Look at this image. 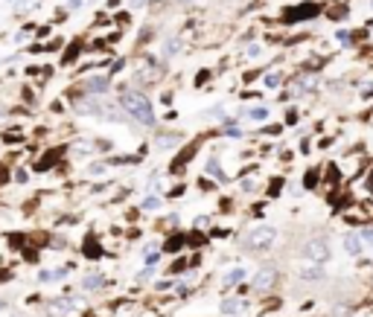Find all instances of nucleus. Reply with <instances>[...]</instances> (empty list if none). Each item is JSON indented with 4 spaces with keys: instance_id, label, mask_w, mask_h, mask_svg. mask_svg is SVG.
Segmentation results:
<instances>
[{
    "instance_id": "1",
    "label": "nucleus",
    "mask_w": 373,
    "mask_h": 317,
    "mask_svg": "<svg viewBox=\"0 0 373 317\" xmlns=\"http://www.w3.org/2000/svg\"><path fill=\"white\" fill-rule=\"evenodd\" d=\"M120 105H122L126 114H128L132 119H137L140 125H154V111H152V102H149L146 93L126 87V90L120 93Z\"/></svg>"
},
{
    "instance_id": "9",
    "label": "nucleus",
    "mask_w": 373,
    "mask_h": 317,
    "mask_svg": "<svg viewBox=\"0 0 373 317\" xmlns=\"http://www.w3.org/2000/svg\"><path fill=\"white\" fill-rule=\"evenodd\" d=\"M344 251L350 253V256H358L362 253V236H356V233L344 236Z\"/></svg>"
},
{
    "instance_id": "31",
    "label": "nucleus",
    "mask_w": 373,
    "mask_h": 317,
    "mask_svg": "<svg viewBox=\"0 0 373 317\" xmlns=\"http://www.w3.org/2000/svg\"><path fill=\"white\" fill-rule=\"evenodd\" d=\"M373 93V84H364V90H362V96H370Z\"/></svg>"
},
{
    "instance_id": "15",
    "label": "nucleus",
    "mask_w": 373,
    "mask_h": 317,
    "mask_svg": "<svg viewBox=\"0 0 373 317\" xmlns=\"http://www.w3.org/2000/svg\"><path fill=\"white\" fill-rule=\"evenodd\" d=\"M304 186L306 189H315V186H318V169H309V172H306Z\"/></svg>"
},
{
    "instance_id": "12",
    "label": "nucleus",
    "mask_w": 373,
    "mask_h": 317,
    "mask_svg": "<svg viewBox=\"0 0 373 317\" xmlns=\"http://www.w3.org/2000/svg\"><path fill=\"white\" fill-rule=\"evenodd\" d=\"M50 312H52V315H68V312H73V303H70V300L52 303V306H50Z\"/></svg>"
},
{
    "instance_id": "14",
    "label": "nucleus",
    "mask_w": 373,
    "mask_h": 317,
    "mask_svg": "<svg viewBox=\"0 0 373 317\" xmlns=\"http://www.w3.org/2000/svg\"><path fill=\"white\" fill-rule=\"evenodd\" d=\"M85 256H90V259H96V256H102V248L94 242V239H88L85 242Z\"/></svg>"
},
{
    "instance_id": "10",
    "label": "nucleus",
    "mask_w": 373,
    "mask_h": 317,
    "mask_svg": "<svg viewBox=\"0 0 373 317\" xmlns=\"http://www.w3.org/2000/svg\"><path fill=\"white\" fill-rule=\"evenodd\" d=\"M184 245H186V233H175L170 242L164 245V253H175V251H181Z\"/></svg>"
},
{
    "instance_id": "22",
    "label": "nucleus",
    "mask_w": 373,
    "mask_h": 317,
    "mask_svg": "<svg viewBox=\"0 0 373 317\" xmlns=\"http://www.w3.org/2000/svg\"><path fill=\"white\" fill-rule=\"evenodd\" d=\"M224 134H228V137H242V131H239V125H234V122H228V128H224Z\"/></svg>"
},
{
    "instance_id": "6",
    "label": "nucleus",
    "mask_w": 373,
    "mask_h": 317,
    "mask_svg": "<svg viewBox=\"0 0 373 317\" xmlns=\"http://www.w3.org/2000/svg\"><path fill=\"white\" fill-rule=\"evenodd\" d=\"M318 87V73H300L294 82H292V90L294 93H309V90H315Z\"/></svg>"
},
{
    "instance_id": "2",
    "label": "nucleus",
    "mask_w": 373,
    "mask_h": 317,
    "mask_svg": "<svg viewBox=\"0 0 373 317\" xmlns=\"http://www.w3.org/2000/svg\"><path fill=\"white\" fill-rule=\"evenodd\" d=\"M274 242H277V230H274L272 224H256L242 239V245L248 251H266V248H272Z\"/></svg>"
},
{
    "instance_id": "11",
    "label": "nucleus",
    "mask_w": 373,
    "mask_h": 317,
    "mask_svg": "<svg viewBox=\"0 0 373 317\" xmlns=\"http://www.w3.org/2000/svg\"><path fill=\"white\" fill-rule=\"evenodd\" d=\"M207 175H213V178H216V181H224V172H222V166H219V160H213V157H210V160H207Z\"/></svg>"
},
{
    "instance_id": "29",
    "label": "nucleus",
    "mask_w": 373,
    "mask_h": 317,
    "mask_svg": "<svg viewBox=\"0 0 373 317\" xmlns=\"http://www.w3.org/2000/svg\"><path fill=\"white\" fill-rule=\"evenodd\" d=\"M186 268V259H178V262H175V265H172V271H175V274H178V271H184Z\"/></svg>"
},
{
    "instance_id": "20",
    "label": "nucleus",
    "mask_w": 373,
    "mask_h": 317,
    "mask_svg": "<svg viewBox=\"0 0 373 317\" xmlns=\"http://www.w3.org/2000/svg\"><path fill=\"white\" fill-rule=\"evenodd\" d=\"M56 157H58V151H50V154H44V160H41V163H38L35 169H50L52 163H56Z\"/></svg>"
},
{
    "instance_id": "16",
    "label": "nucleus",
    "mask_w": 373,
    "mask_h": 317,
    "mask_svg": "<svg viewBox=\"0 0 373 317\" xmlns=\"http://www.w3.org/2000/svg\"><path fill=\"white\" fill-rule=\"evenodd\" d=\"M178 140H181V137H178V134H164V137H160V140H158V146H160V149H170V146H175V143H178Z\"/></svg>"
},
{
    "instance_id": "8",
    "label": "nucleus",
    "mask_w": 373,
    "mask_h": 317,
    "mask_svg": "<svg viewBox=\"0 0 373 317\" xmlns=\"http://www.w3.org/2000/svg\"><path fill=\"white\" fill-rule=\"evenodd\" d=\"M85 90L88 93H105V90H108V76H94V79H88Z\"/></svg>"
},
{
    "instance_id": "27",
    "label": "nucleus",
    "mask_w": 373,
    "mask_h": 317,
    "mask_svg": "<svg viewBox=\"0 0 373 317\" xmlns=\"http://www.w3.org/2000/svg\"><path fill=\"white\" fill-rule=\"evenodd\" d=\"M158 207V198H146L143 201V210H154Z\"/></svg>"
},
{
    "instance_id": "3",
    "label": "nucleus",
    "mask_w": 373,
    "mask_h": 317,
    "mask_svg": "<svg viewBox=\"0 0 373 317\" xmlns=\"http://www.w3.org/2000/svg\"><path fill=\"white\" fill-rule=\"evenodd\" d=\"M306 262H312V265H324L326 259H330V245H326V239H309L304 242V248H300Z\"/></svg>"
},
{
    "instance_id": "28",
    "label": "nucleus",
    "mask_w": 373,
    "mask_h": 317,
    "mask_svg": "<svg viewBox=\"0 0 373 317\" xmlns=\"http://www.w3.org/2000/svg\"><path fill=\"white\" fill-rule=\"evenodd\" d=\"M280 189H283V181H272V189H268V192H272V195H277Z\"/></svg>"
},
{
    "instance_id": "17",
    "label": "nucleus",
    "mask_w": 373,
    "mask_h": 317,
    "mask_svg": "<svg viewBox=\"0 0 373 317\" xmlns=\"http://www.w3.org/2000/svg\"><path fill=\"white\" fill-rule=\"evenodd\" d=\"M105 285V280H102V274H90L85 280V288H102Z\"/></svg>"
},
{
    "instance_id": "30",
    "label": "nucleus",
    "mask_w": 373,
    "mask_h": 317,
    "mask_svg": "<svg viewBox=\"0 0 373 317\" xmlns=\"http://www.w3.org/2000/svg\"><path fill=\"white\" fill-rule=\"evenodd\" d=\"M338 41H344V44H347V41H353V38H350V32H344V29H341V32H338Z\"/></svg>"
},
{
    "instance_id": "23",
    "label": "nucleus",
    "mask_w": 373,
    "mask_h": 317,
    "mask_svg": "<svg viewBox=\"0 0 373 317\" xmlns=\"http://www.w3.org/2000/svg\"><path fill=\"white\" fill-rule=\"evenodd\" d=\"M158 256H160V253L154 251V248H149V251H146V265H154V262H158Z\"/></svg>"
},
{
    "instance_id": "26",
    "label": "nucleus",
    "mask_w": 373,
    "mask_h": 317,
    "mask_svg": "<svg viewBox=\"0 0 373 317\" xmlns=\"http://www.w3.org/2000/svg\"><path fill=\"white\" fill-rule=\"evenodd\" d=\"M362 239H364L368 245H373V227H368V230H362Z\"/></svg>"
},
{
    "instance_id": "5",
    "label": "nucleus",
    "mask_w": 373,
    "mask_h": 317,
    "mask_svg": "<svg viewBox=\"0 0 373 317\" xmlns=\"http://www.w3.org/2000/svg\"><path fill=\"white\" fill-rule=\"evenodd\" d=\"M277 268H260L256 271V277H254V291H260V294H266V291H272L274 285H277Z\"/></svg>"
},
{
    "instance_id": "13",
    "label": "nucleus",
    "mask_w": 373,
    "mask_h": 317,
    "mask_svg": "<svg viewBox=\"0 0 373 317\" xmlns=\"http://www.w3.org/2000/svg\"><path fill=\"white\" fill-rule=\"evenodd\" d=\"M266 117H268V111H266L262 105H256V108L248 111V119H254V122H266Z\"/></svg>"
},
{
    "instance_id": "21",
    "label": "nucleus",
    "mask_w": 373,
    "mask_h": 317,
    "mask_svg": "<svg viewBox=\"0 0 373 317\" xmlns=\"http://www.w3.org/2000/svg\"><path fill=\"white\" fill-rule=\"evenodd\" d=\"M239 306H242L239 300H224V303H222V312H224V315H230V312H236Z\"/></svg>"
},
{
    "instance_id": "4",
    "label": "nucleus",
    "mask_w": 373,
    "mask_h": 317,
    "mask_svg": "<svg viewBox=\"0 0 373 317\" xmlns=\"http://www.w3.org/2000/svg\"><path fill=\"white\" fill-rule=\"evenodd\" d=\"M318 12H321V6H315V3H300V6L286 9L283 17H286L288 23H294V20H312V17H318Z\"/></svg>"
},
{
    "instance_id": "24",
    "label": "nucleus",
    "mask_w": 373,
    "mask_h": 317,
    "mask_svg": "<svg viewBox=\"0 0 373 317\" xmlns=\"http://www.w3.org/2000/svg\"><path fill=\"white\" fill-rule=\"evenodd\" d=\"M76 55H79V44H76V47H70V50L64 52V61H73Z\"/></svg>"
},
{
    "instance_id": "25",
    "label": "nucleus",
    "mask_w": 373,
    "mask_h": 317,
    "mask_svg": "<svg viewBox=\"0 0 373 317\" xmlns=\"http://www.w3.org/2000/svg\"><path fill=\"white\" fill-rule=\"evenodd\" d=\"M266 84H268V87H277V84H280V76H277V73L266 76Z\"/></svg>"
},
{
    "instance_id": "19",
    "label": "nucleus",
    "mask_w": 373,
    "mask_h": 317,
    "mask_svg": "<svg viewBox=\"0 0 373 317\" xmlns=\"http://www.w3.org/2000/svg\"><path fill=\"white\" fill-rule=\"evenodd\" d=\"M300 280H309V283H315V280H321V271H318V268H309V271H300Z\"/></svg>"
},
{
    "instance_id": "18",
    "label": "nucleus",
    "mask_w": 373,
    "mask_h": 317,
    "mask_svg": "<svg viewBox=\"0 0 373 317\" xmlns=\"http://www.w3.org/2000/svg\"><path fill=\"white\" fill-rule=\"evenodd\" d=\"M242 277H245V271H242V268H236V271H230V274H228V280H224V283H228V285H236V283H242Z\"/></svg>"
},
{
    "instance_id": "7",
    "label": "nucleus",
    "mask_w": 373,
    "mask_h": 317,
    "mask_svg": "<svg viewBox=\"0 0 373 317\" xmlns=\"http://www.w3.org/2000/svg\"><path fill=\"white\" fill-rule=\"evenodd\" d=\"M198 146H202V143H198V140H196V143H190V149H184L181 151V154H178V157H175V163H172V172H181V169L186 166V163H190V160H192V157H196V151H198Z\"/></svg>"
}]
</instances>
